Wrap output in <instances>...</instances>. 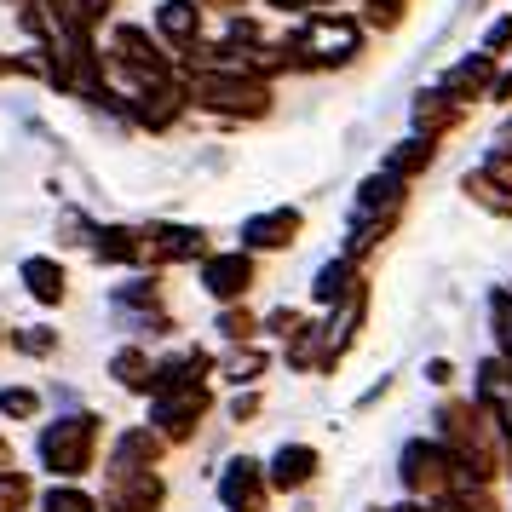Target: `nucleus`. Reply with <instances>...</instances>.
I'll return each instance as SVG.
<instances>
[{
	"instance_id": "1",
	"label": "nucleus",
	"mask_w": 512,
	"mask_h": 512,
	"mask_svg": "<svg viewBox=\"0 0 512 512\" xmlns=\"http://www.w3.org/2000/svg\"><path fill=\"white\" fill-rule=\"evenodd\" d=\"M455 121H461V98H455V93L426 87V93L415 98V127H420V139H438V133H449Z\"/></svg>"
},
{
	"instance_id": "2",
	"label": "nucleus",
	"mask_w": 512,
	"mask_h": 512,
	"mask_svg": "<svg viewBox=\"0 0 512 512\" xmlns=\"http://www.w3.org/2000/svg\"><path fill=\"white\" fill-rule=\"evenodd\" d=\"M495 87V58L489 52H472V58H461L455 70L443 75V93H455L466 104V98H478V93H489Z\"/></svg>"
},
{
	"instance_id": "3",
	"label": "nucleus",
	"mask_w": 512,
	"mask_h": 512,
	"mask_svg": "<svg viewBox=\"0 0 512 512\" xmlns=\"http://www.w3.org/2000/svg\"><path fill=\"white\" fill-rule=\"evenodd\" d=\"M432 156H438V150H432V139H403V144L392 150V162H386V173H397V179L409 185L415 173H426V167H432Z\"/></svg>"
},
{
	"instance_id": "4",
	"label": "nucleus",
	"mask_w": 512,
	"mask_h": 512,
	"mask_svg": "<svg viewBox=\"0 0 512 512\" xmlns=\"http://www.w3.org/2000/svg\"><path fill=\"white\" fill-rule=\"evenodd\" d=\"M478 52H489V58H507V52H512V12H501V18H495V24L484 29Z\"/></svg>"
},
{
	"instance_id": "5",
	"label": "nucleus",
	"mask_w": 512,
	"mask_h": 512,
	"mask_svg": "<svg viewBox=\"0 0 512 512\" xmlns=\"http://www.w3.org/2000/svg\"><path fill=\"white\" fill-rule=\"evenodd\" d=\"M489 98H495V104H512V70H507V75H495V87H489Z\"/></svg>"
},
{
	"instance_id": "6",
	"label": "nucleus",
	"mask_w": 512,
	"mask_h": 512,
	"mask_svg": "<svg viewBox=\"0 0 512 512\" xmlns=\"http://www.w3.org/2000/svg\"><path fill=\"white\" fill-rule=\"evenodd\" d=\"M52 512H87V501L81 495H52Z\"/></svg>"
}]
</instances>
